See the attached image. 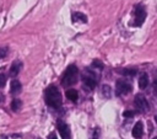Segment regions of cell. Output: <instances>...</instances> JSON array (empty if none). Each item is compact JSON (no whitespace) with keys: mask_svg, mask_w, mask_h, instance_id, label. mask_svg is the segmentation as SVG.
<instances>
[{"mask_svg":"<svg viewBox=\"0 0 157 139\" xmlns=\"http://www.w3.org/2000/svg\"><path fill=\"white\" fill-rule=\"evenodd\" d=\"M45 102L53 108H59L61 106V95L56 86L50 85L45 90Z\"/></svg>","mask_w":157,"mask_h":139,"instance_id":"6da1fadb","label":"cell"},{"mask_svg":"<svg viewBox=\"0 0 157 139\" xmlns=\"http://www.w3.org/2000/svg\"><path fill=\"white\" fill-rule=\"evenodd\" d=\"M77 74H78L77 68H76L75 65H70V66L65 70V73H64V75H63V79H61L63 86L66 87V86L74 85V84L77 81Z\"/></svg>","mask_w":157,"mask_h":139,"instance_id":"7a4b0ae2","label":"cell"},{"mask_svg":"<svg viewBox=\"0 0 157 139\" xmlns=\"http://www.w3.org/2000/svg\"><path fill=\"white\" fill-rule=\"evenodd\" d=\"M134 103H135L136 108H137L140 112L145 113V112L148 111V102H147V100L145 98L144 95H141V93L136 95L135 98H134Z\"/></svg>","mask_w":157,"mask_h":139,"instance_id":"3957f363","label":"cell"},{"mask_svg":"<svg viewBox=\"0 0 157 139\" xmlns=\"http://www.w3.org/2000/svg\"><path fill=\"white\" fill-rule=\"evenodd\" d=\"M115 87H117V95H126L131 91V85L123 80H118Z\"/></svg>","mask_w":157,"mask_h":139,"instance_id":"277c9868","label":"cell"},{"mask_svg":"<svg viewBox=\"0 0 157 139\" xmlns=\"http://www.w3.org/2000/svg\"><path fill=\"white\" fill-rule=\"evenodd\" d=\"M82 81H83L85 87H87V89H90V90H92V89L96 87V79H94V76H93L92 74H87V73H86V74L82 76Z\"/></svg>","mask_w":157,"mask_h":139,"instance_id":"5b68a950","label":"cell"},{"mask_svg":"<svg viewBox=\"0 0 157 139\" xmlns=\"http://www.w3.org/2000/svg\"><path fill=\"white\" fill-rule=\"evenodd\" d=\"M58 130L61 135L63 139H70V129H69V125L61 121L58 122Z\"/></svg>","mask_w":157,"mask_h":139,"instance_id":"8992f818","label":"cell"},{"mask_svg":"<svg viewBox=\"0 0 157 139\" xmlns=\"http://www.w3.org/2000/svg\"><path fill=\"white\" fill-rule=\"evenodd\" d=\"M136 20H135V25H137V26H140L144 21H145V17H146V12H145V10H144V7L142 6H137L136 7Z\"/></svg>","mask_w":157,"mask_h":139,"instance_id":"52a82bcc","label":"cell"},{"mask_svg":"<svg viewBox=\"0 0 157 139\" xmlns=\"http://www.w3.org/2000/svg\"><path fill=\"white\" fill-rule=\"evenodd\" d=\"M142 134H144V125H142L141 122H137L134 125V128H132V137L136 138V139H139V138L142 137Z\"/></svg>","mask_w":157,"mask_h":139,"instance_id":"ba28073f","label":"cell"},{"mask_svg":"<svg viewBox=\"0 0 157 139\" xmlns=\"http://www.w3.org/2000/svg\"><path fill=\"white\" fill-rule=\"evenodd\" d=\"M22 90V85L18 80H12L11 81V85H10V91L12 95H16V93H20Z\"/></svg>","mask_w":157,"mask_h":139,"instance_id":"9c48e42d","label":"cell"},{"mask_svg":"<svg viewBox=\"0 0 157 139\" xmlns=\"http://www.w3.org/2000/svg\"><path fill=\"white\" fill-rule=\"evenodd\" d=\"M21 66H22L21 62H17V60L13 62L12 65H11V68H10V76H12V77L17 76V74H18L20 70H21Z\"/></svg>","mask_w":157,"mask_h":139,"instance_id":"30bf717a","label":"cell"},{"mask_svg":"<svg viewBox=\"0 0 157 139\" xmlns=\"http://www.w3.org/2000/svg\"><path fill=\"white\" fill-rule=\"evenodd\" d=\"M147 85H148V75L146 73H142L139 79V86L140 89H146Z\"/></svg>","mask_w":157,"mask_h":139,"instance_id":"8fae6325","label":"cell"},{"mask_svg":"<svg viewBox=\"0 0 157 139\" xmlns=\"http://www.w3.org/2000/svg\"><path fill=\"white\" fill-rule=\"evenodd\" d=\"M66 97H67L69 100H71V101H76L77 97H78L77 91H76V90H72V89L67 90V91H66Z\"/></svg>","mask_w":157,"mask_h":139,"instance_id":"7c38bea8","label":"cell"},{"mask_svg":"<svg viewBox=\"0 0 157 139\" xmlns=\"http://www.w3.org/2000/svg\"><path fill=\"white\" fill-rule=\"evenodd\" d=\"M82 21V22H86L87 21V18H86V16L83 15V14H81V12H74L72 14V21Z\"/></svg>","mask_w":157,"mask_h":139,"instance_id":"4fadbf2b","label":"cell"},{"mask_svg":"<svg viewBox=\"0 0 157 139\" xmlns=\"http://www.w3.org/2000/svg\"><path fill=\"white\" fill-rule=\"evenodd\" d=\"M21 106H22V102H21V100H18V98H15L12 102H11V108H12V111H18L20 108H21Z\"/></svg>","mask_w":157,"mask_h":139,"instance_id":"5bb4252c","label":"cell"},{"mask_svg":"<svg viewBox=\"0 0 157 139\" xmlns=\"http://www.w3.org/2000/svg\"><path fill=\"white\" fill-rule=\"evenodd\" d=\"M136 69H121L120 70V74L125 75V76H134L136 74Z\"/></svg>","mask_w":157,"mask_h":139,"instance_id":"9a60e30c","label":"cell"},{"mask_svg":"<svg viewBox=\"0 0 157 139\" xmlns=\"http://www.w3.org/2000/svg\"><path fill=\"white\" fill-rule=\"evenodd\" d=\"M102 91H103V95H104V97H109V96H110V87H109L108 85H103V87H102Z\"/></svg>","mask_w":157,"mask_h":139,"instance_id":"2e32d148","label":"cell"},{"mask_svg":"<svg viewBox=\"0 0 157 139\" xmlns=\"http://www.w3.org/2000/svg\"><path fill=\"white\" fill-rule=\"evenodd\" d=\"M99 138V128H94L92 132V137L91 139H98Z\"/></svg>","mask_w":157,"mask_h":139,"instance_id":"e0dca14e","label":"cell"},{"mask_svg":"<svg viewBox=\"0 0 157 139\" xmlns=\"http://www.w3.org/2000/svg\"><path fill=\"white\" fill-rule=\"evenodd\" d=\"M92 65H93L94 68H99V69H103V64H102V62H99V60H93Z\"/></svg>","mask_w":157,"mask_h":139,"instance_id":"ac0fdd59","label":"cell"},{"mask_svg":"<svg viewBox=\"0 0 157 139\" xmlns=\"http://www.w3.org/2000/svg\"><path fill=\"white\" fill-rule=\"evenodd\" d=\"M135 114V112L134 111H125L124 113H123V116L124 117H126V118H130V117H132Z\"/></svg>","mask_w":157,"mask_h":139,"instance_id":"d6986e66","label":"cell"},{"mask_svg":"<svg viewBox=\"0 0 157 139\" xmlns=\"http://www.w3.org/2000/svg\"><path fill=\"white\" fill-rule=\"evenodd\" d=\"M6 82V76L4 74H0V87H2Z\"/></svg>","mask_w":157,"mask_h":139,"instance_id":"ffe728a7","label":"cell"},{"mask_svg":"<svg viewBox=\"0 0 157 139\" xmlns=\"http://www.w3.org/2000/svg\"><path fill=\"white\" fill-rule=\"evenodd\" d=\"M48 139H58V138H56L55 133H50V134L48 135Z\"/></svg>","mask_w":157,"mask_h":139,"instance_id":"44dd1931","label":"cell"},{"mask_svg":"<svg viewBox=\"0 0 157 139\" xmlns=\"http://www.w3.org/2000/svg\"><path fill=\"white\" fill-rule=\"evenodd\" d=\"M5 55V49H0V58H2Z\"/></svg>","mask_w":157,"mask_h":139,"instance_id":"7402d4cb","label":"cell"}]
</instances>
